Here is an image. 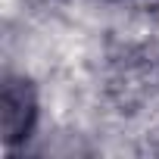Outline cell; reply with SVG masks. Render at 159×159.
Masks as SVG:
<instances>
[{"instance_id":"6da1fadb","label":"cell","mask_w":159,"mask_h":159,"mask_svg":"<svg viewBox=\"0 0 159 159\" xmlns=\"http://www.w3.org/2000/svg\"><path fill=\"white\" fill-rule=\"evenodd\" d=\"M38 122V97L34 88L25 78L7 75L3 94H0V128H3V143L16 147L19 140H28Z\"/></svg>"}]
</instances>
